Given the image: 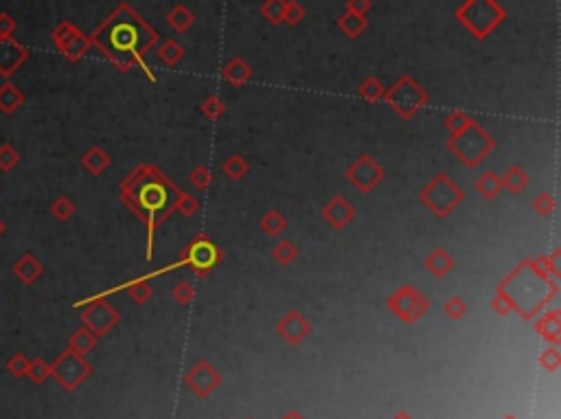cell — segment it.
I'll return each instance as SVG.
<instances>
[{
	"label": "cell",
	"mask_w": 561,
	"mask_h": 419,
	"mask_svg": "<svg viewBox=\"0 0 561 419\" xmlns=\"http://www.w3.org/2000/svg\"><path fill=\"white\" fill-rule=\"evenodd\" d=\"M88 37L92 47L101 51L118 71L128 73L134 66H140V71L156 82L145 55L156 47L158 33L128 3L118 5Z\"/></svg>",
	"instance_id": "cell-1"
},
{
	"label": "cell",
	"mask_w": 561,
	"mask_h": 419,
	"mask_svg": "<svg viewBox=\"0 0 561 419\" xmlns=\"http://www.w3.org/2000/svg\"><path fill=\"white\" fill-rule=\"evenodd\" d=\"M183 193L165 171L156 165H138L121 183V202L145 224L147 229V259L154 253L156 229L175 211V200Z\"/></svg>",
	"instance_id": "cell-2"
},
{
	"label": "cell",
	"mask_w": 561,
	"mask_h": 419,
	"mask_svg": "<svg viewBox=\"0 0 561 419\" xmlns=\"http://www.w3.org/2000/svg\"><path fill=\"white\" fill-rule=\"evenodd\" d=\"M495 292L505 294L513 305V312H517L524 321H533L557 296L559 281L542 268L535 257L519 262L505 281L498 284Z\"/></svg>",
	"instance_id": "cell-3"
},
{
	"label": "cell",
	"mask_w": 561,
	"mask_h": 419,
	"mask_svg": "<svg viewBox=\"0 0 561 419\" xmlns=\"http://www.w3.org/2000/svg\"><path fill=\"white\" fill-rule=\"evenodd\" d=\"M505 18L507 9L503 5H498V0H465L456 9V20L478 40H485L487 35H491L505 23Z\"/></svg>",
	"instance_id": "cell-4"
},
{
	"label": "cell",
	"mask_w": 561,
	"mask_h": 419,
	"mask_svg": "<svg viewBox=\"0 0 561 419\" xmlns=\"http://www.w3.org/2000/svg\"><path fill=\"white\" fill-rule=\"evenodd\" d=\"M493 147H495L493 136L487 134L476 121H471L463 132L450 136V141H448V150L465 167H478Z\"/></svg>",
	"instance_id": "cell-5"
},
{
	"label": "cell",
	"mask_w": 561,
	"mask_h": 419,
	"mask_svg": "<svg viewBox=\"0 0 561 419\" xmlns=\"http://www.w3.org/2000/svg\"><path fill=\"white\" fill-rule=\"evenodd\" d=\"M419 200L424 202L438 219H445L452 211L465 200V191L460 189L448 174H438L421 189Z\"/></svg>",
	"instance_id": "cell-6"
},
{
	"label": "cell",
	"mask_w": 561,
	"mask_h": 419,
	"mask_svg": "<svg viewBox=\"0 0 561 419\" xmlns=\"http://www.w3.org/2000/svg\"><path fill=\"white\" fill-rule=\"evenodd\" d=\"M384 102L402 119H412L421 108L428 106L430 95L419 82H414V77L404 75L384 92Z\"/></svg>",
	"instance_id": "cell-7"
},
{
	"label": "cell",
	"mask_w": 561,
	"mask_h": 419,
	"mask_svg": "<svg viewBox=\"0 0 561 419\" xmlns=\"http://www.w3.org/2000/svg\"><path fill=\"white\" fill-rule=\"evenodd\" d=\"M49 369H51V377H55L57 384L68 393L79 389V384H84L92 373V367L86 358L77 356L70 349H66L62 356H57L55 363L49 365Z\"/></svg>",
	"instance_id": "cell-8"
},
{
	"label": "cell",
	"mask_w": 561,
	"mask_h": 419,
	"mask_svg": "<svg viewBox=\"0 0 561 419\" xmlns=\"http://www.w3.org/2000/svg\"><path fill=\"white\" fill-rule=\"evenodd\" d=\"M388 310L395 312V316L404 323H417L419 318H424L430 310V298L421 294L414 286L406 284L397 292H393L386 298Z\"/></svg>",
	"instance_id": "cell-9"
},
{
	"label": "cell",
	"mask_w": 561,
	"mask_h": 419,
	"mask_svg": "<svg viewBox=\"0 0 561 419\" xmlns=\"http://www.w3.org/2000/svg\"><path fill=\"white\" fill-rule=\"evenodd\" d=\"M183 257L187 268H191L197 277H206L224 259V250H219V246H215L204 233H199L183 250Z\"/></svg>",
	"instance_id": "cell-10"
},
{
	"label": "cell",
	"mask_w": 561,
	"mask_h": 419,
	"mask_svg": "<svg viewBox=\"0 0 561 419\" xmlns=\"http://www.w3.org/2000/svg\"><path fill=\"white\" fill-rule=\"evenodd\" d=\"M82 305H86L84 312H82V323L97 338H101L108 332H112L118 325V321H121L118 312L106 301V298H90V301L75 303V308H82Z\"/></svg>",
	"instance_id": "cell-11"
},
{
	"label": "cell",
	"mask_w": 561,
	"mask_h": 419,
	"mask_svg": "<svg viewBox=\"0 0 561 419\" xmlns=\"http://www.w3.org/2000/svg\"><path fill=\"white\" fill-rule=\"evenodd\" d=\"M384 167L379 165L373 156L364 154L359 156L355 163H351V167L347 169V181L359 191V193H371L379 183L384 181Z\"/></svg>",
	"instance_id": "cell-12"
},
{
	"label": "cell",
	"mask_w": 561,
	"mask_h": 419,
	"mask_svg": "<svg viewBox=\"0 0 561 419\" xmlns=\"http://www.w3.org/2000/svg\"><path fill=\"white\" fill-rule=\"evenodd\" d=\"M185 384L197 395V397H202V400H206V397L211 393H215L219 389V384H222V375H219V371L206 363V360H199L195 363L187 373H185Z\"/></svg>",
	"instance_id": "cell-13"
},
{
	"label": "cell",
	"mask_w": 561,
	"mask_h": 419,
	"mask_svg": "<svg viewBox=\"0 0 561 419\" xmlns=\"http://www.w3.org/2000/svg\"><path fill=\"white\" fill-rule=\"evenodd\" d=\"M29 59V51L13 37H0V77L9 79Z\"/></svg>",
	"instance_id": "cell-14"
},
{
	"label": "cell",
	"mask_w": 561,
	"mask_h": 419,
	"mask_svg": "<svg viewBox=\"0 0 561 419\" xmlns=\"http://www.w3.org/2000/svg\"><path fill=\"white\" fill-rule=\"evenodd\" d=\"M276 334L280 338H285L290 345H298L312 334V323L300 312L292 310L276 323Z\"/></svg>",
	"instance_id": "cell-15"
},
{
	"label": "cell",
	"mask_w": 561,
	"mask_h": 419,
	"mask_svg": "<svg viewBox=\"0 0 561 419\" xmlns=\"http://www.w3.org/2000/svg\"><path fill=\"white\" fill-rule=\"evenodd\" d=\"M323 217L329 226L343 231L355 217V207L347 200L345 195H333L331 200L323 207Z\"/></svg>",
	"instance_id": "cell-16"
},
{
	"label": "cell",
	"mask_w": 561,
	"mask_h": 419,
	"mask_svg": "<svg viewBox=\"0 0 561 419\" xmlns=\"http://www.w3.org/2000/svg\"><path fill=\"white\" fill-rule=\"evenodd\" d=\"M533 325H535V332L550 345L557 347L561 343V312L559 310L544 312L542 316H537V321Z\"/></svg>",
	"instance_id": "cell-17"
},
{
	"label": "cell",
	"mask_w": 561,
	"mask_h": 419,
	"mask_svg": "<svg viewBox=\"0 0 561 419\" xmlns=\"http://www.w3.org/2000/svg\"><path fill=\"white\" fill-rule=\"evenodd\" d=\"M42 272H44V266L39 264V259H37L35 255H31V253L23 255V257H20L18 262L13 264V274H16L25 286L35 284L37 279L42 277Z\"/></svg>",
	"instance_id": "cell-18"
},
{
	"label": "cell",
	"mask_w": 561,
	"mask_h": 419,
	"mask_svg": "<svg viewBox=\"0 0 561 419\" xmlns=\"http://www.w3.org/2000/svg\"><path fill=\"white\" fill-rule=\"evenodd\" d=\"M222 75H224V79H226V82H228L230 86L242 88V86H246V84L250 82V77H252V66L246 62V59H242V57H233L230 62L224 66Z\"/></svg>",
	"instance_id": "cell-19"
},
{
	"label": "cell",
	"mask_w": 561,
	"mask_h": 419,
	"mask_svg": "<svg viewBox=\"0 0 561 419\" xmlns=\"http://www.w3.org/2000/svg\"><path fill=\"white\" fill-rule=\"evenodd\" d=\"M110 163H112V158H110V154H108L101 145L90 147V150L82 156V165H84V169H86L88 174H92V176H101V174L110 167Z\"/></svg>",
	"instance_id": "cell-20"
},
{
	"label": "cell",
	"mask_w": 561,
	"mask_h": 419,
	"mask_svg": "<svg viewBox=\"0 0 561 419\" xmlns=\"http://www.w3.org/2000/svg\"><path fill=\"white\" fill-rule=\"evenodd\" d=\"M426 268L434 274V277H445L452 268H454V257L445 250V248H434L428 257H426Z\"/></svg>",
	"instance_id": "cell-21"
},
{
	"label": "cell",
	"mask_w": 561,
	"mask_h": 419,
	"mask_svg": "<svg viewBox=\"0 0 561 419\" xmlns=\"http://www.w3.org/2000/svg\"><path fill=\"white\" fill-rule=\"evenodd\" d=\"M338 27H340V31H343L347 37L357 40L359 35H362L369 29V18L366 16H359V13L345 11V16L338 20Z\"/></svg>",
	"instance_id": "cell-22"
},
{
	"label": "cell",
	"mask_w": 561,
	"mask_h": 419,
	"mask_svg": "<svg viewBox=\"0 0 561 419\" xmlns=\"http://www.w3.org/2000/svg\"><path fill=\"white\" fill-rule=\"evenodd\" d=\"M97 341H99V338H97L90 329L79 327V329L68 338V349L75 351L77 356H84V358H86V356L97 347Z\"/></svg>",
	"instance_id": "cell-23"
},
{
	"label": "cell",
	"mask_w": 561,
	"mask_h": 419,
	"mask_svg": "<svg viewBox=\"0 0 561 419\" xmlns=\"http://www.w3.org/2000/svg\"><path fill=\"white\" fill-rule=\"evenodd\" d=\"M25 104V95L20 92V88L11 82L0 86V112L13 114L20 106Z\"/></svg>",
	"instance_id": "cell-24"
},
{
	"label": "cell",
	"mask_w": 561,
	"mask_h": 419,
	"mask_svg": "<svg viewBox=\"0 0 561 419\" xmlns=\"http://www.w3.org/2000/svg\"><path fill=\"white\" fill-rule=\"evenodd\" d=\"M193 23H195V13L189 11L187 5H175V7L167 13V25H169L175 33H185V31H189Z\"/></svg>",
	"instance_id": "cell-25"
},
{
	"label": "cell",
	"mask_w": 561,
	"mask_h": 419,
	"mask_svg": "<svg viewBox=\"0 0 561 419\" xmlns=\"http://www.w3.org/2000/svg\"><path fill=\"white\" fill-rule=\"evenodd\" d=\"M500 181H503V189H509L511 193H519L529 187L531 178L519 165H513L505 171V176H500Z\"/></svg>",
	"instance_id": "cell-26"
},
{
	"label": "cell",
	"mask_w": 561,
	"mask_h": 419,
	"mask_svg": "<svg viewBox=\"0 0 561 419\" xmlns=\"http://www.w3.org/2000/svg\"><path fill=\"white\" fill-rule=\"evenodd\" d=\"M476 191L485 198V200H495L503 191V181H500V176L493 174V171H485L483 176L476 181Z\"/></svg>",
	"instance_id": "cell-27"
},
{
	"label": "cell",
	"mask_w": 561,
	"mask_h": 419,
	"mask_svg": "<svg viewBox=\"0 0 561 419\" xmlns=\"http://www.w3.org/2000/svg\"><path fill=\"white\" fill-rule=\"evenodd\" d=\"M158 57L163 59V64L165 66H175L178 62H183V57H185V49L180 42H175L173 37H167L165 42H160L158 47Z\"/></svg>",
	"instance_id": "cell-28"
},
{
	"label": "cell",
	"mask_w": 561,
	"mask_h": 419,
	"mask_svg": "<svg viewBox=\"0 0 561 419\" xmlns=\"http://www.w3.org/2000/svg\"><path fill=\"white\" fill-rule=\"evenodd\" d=\"M90 47H92L90 37L84 35L82 31H79V33L70 40V42L62 49V55L68 59V62H79V59H82V57L90 51Z\"/></svg>",
	"instance_id": "cell-29"
},
{
	"label": "cell",
	"mask_w": 561,
	"mask_h": 419,
	"mask_svg": "<svg viewBox=\"0 0 561 419\" xmlns=\"http://www.w3.org/2000/svg\"><path fill=\"white\" fill-rule=\"evenodd\" d=\"M222 171H224L226 178H230L233 183H239V181H242V178L250 171V165H248V161H246L244 156L233 154V156H228L226 161H224Z\"/></svg>",
	"instance_id": "cell-30"
},
{
	"label": "cell",
	"mask_w": 561,
	"mask_h": 419,
	"mask_svg": "<svg viewBox=\"0 0 561 419\" xmlns=\"http://www.w3.org/2000/svg\"><path fill=\"white\" fill-rule=\"evenodd\" d=\"M259 226L264 229V233L266 235H270V237H278L280 233H283L285 229H288V219H285V215L280 213V211H268L264 217H261V222H259Z\"/></svg>",
	"instance_id": "cell-31"
},
{
	"label": "cell",
	"mask_w": 561,
	"mask_h": 419,
	"mask_svg": "<svg viewBox=\"0 0 561 419\" xmlns=\"http://www.w3.org/2000/svg\"><path fill=\"white\" fill-rule=\"evenodd\" d=\"M296 257H298V248L292 242H288V239H280V242L272 246V259L280 266H292L296 262Z\"/></svg>",
	"instance_id": "cell-32"
},
{
	"label": "cell",
	"mask_w": 561,
	"mask_h": 419,
	"mask_svg": "<svg viewBox=\"0 0 561 419\" xmlns=\"http://www.w3.org/2000/svg\"><path fill=\"white\" fill-rule=\"evenodd\" d=\"M79 33V29L73 25V23H59L55 29H53V33H51V42H53V47L62 53V49L70 42V40L75 37Z\"/></svg>",
	"instance_id": "cell-33"
},
{
	"label": "cell",
	"mask_w": 561,
	"mask_h": 419,
	"mask_svg": "<svg viewBox=\"0 0 561 419\" xmlns=\"http://www.w3.org/2000/svg\"><path fill=\"white\" fill-rule=\"evenodd\" d=\"M384 92H386V86L379 82L377 77H369L362 82V86H359V97L366 99V102L375 104V102H382L384 99Z\"/></svg>",
	"instance_id": "cell-34"
},
{
	"label": "cell",
	"mask_w": 561,
	"mask_h": 419,
	"mask_svg": "<svg viewBox=\"0 0 561 419\" xmlns=\"http://www.w3.org/2000/svg\"><path fill=\"white\" fill-rule=\"evenodd\" d=\"M285 5H288V0H266L261 5V13L270 25L278 27L285 18Z\"/></svg>",
	"instance_id": "cell-35"
},
{
	"label": "cell",
	"mask_w": 561,
	"mask_h": 419,
	"mask_svg": "<svg viewBox=\"0 0 561 419\" xmlns=\"http://www.w3.org/2000/svg\"><path fill=\"white\" fill-rule=\"evenodd\" d=\"M27 377L33 384H44L47 377H51V369H49V365L42 360V358H33V360H29Z\"/></svg>",
	"instance_id": "cell-36"
},
{
	"label": "cell",
	"mask_w": 561,
	"mask_h": 419,
	"mask_svg": "<svg viewBox=\"0 0 561 419\" xmlns=\"http://www.w3.org/2000/svg\"><path fill=\"white\" fill-rule=\"evenodd\" d=\"M51 213L55 219H59V222H66V219H70L75 215V202L68 195H59L57 200L51 205Z\"/></svg>",
	"instance_id": "cell-37"
},
{
	"label": "cell",
	"mask_w": 561,
	"mask_h": 419,
	"mask_svg": "<svg viewBox=\"0 0 561 419\" xmlns=\"http://www.w3.org/2000/svg\"><path fill=\"white\" fill-rule=\"evenodd\" d=\"M202 114L209 119V121H217V119H222L226 114V104L222 102L219 97L211 95L204 99V104H202Z\"/></svg>",
	"instance_id": "cell-38"
},
{
	"label": "cell",
	"mask_w": 561,
	"mask_h": 419,
	"mask_svg": "<svg viewBox=\"0 0 561 419\" xmlns=\"http://www.w3.org/2000/svg\"><path fill=\"white\" fill-rule=\"evenodd\" d=\"M474 121V119L469 114H465L463 110H454L445 116V128L450 130V136L458 134V132H463L469 123Z\"/></svg>",
	"instance_id": "cell-39"
},
{
	"label": "cell",
	"mask_w": 561,
	"mask_h": 419,
	"mask_svg": "<svg viewBox=\"0 0 561 419\" xmlns=\"http://www.w3.org/2000/svg\"><path fill=\"white\" fill-rule=\"evenodd\" d=\"M539 259V264H542V268L553 277V279H561V248H555L550 255H542V257H537Z\"/></svg>",
	"instance_id": "cell-40"
},
{
	"label": "cell",
	"mask_w": 561,
	"mask_h": 419,
	"mask_svg": "<svg viewBox=\"0 0 561 419\" xmlns=\"http://www.w3.org/2000/svg\"><path fill=\"white\" fill-rule=\"evenodd\" d=\"M189 181H191V185H193L195 189L204 191V189H209L211 183H213V171H211L206 165H197V167L191 171Z\"/></svg>",
	"instance_id": "cell-41"
},
{
	"label": "cell",
	"mask_w": 561,
	"mask_h": 419,
	"mask_svg": "<svg viewBox=\"0 0 561 419\" xmlns=\"http://www.w3.org/2000/svg\"><path fill=\"white\" fill-rule=\"evenodd\" d=\"M175 211H180L185 217H193L197 211H199V202H197V198L191 195V193H180V198L175 200Z\"/></svg>",
	"instance_id": "cell-42"
},
{
	"label": "cell",
	"mask_w": 561,
	"mask_h": 419,
	"mask_svg": "<svg viewBox=\"0 0 561 419\" xmlns=\"http://www.w3.org/2000/svg\"><path fill=\"white\" fill-rule=\"evenodd\" d=\"M171 296H173V301L178 305H189L193 298H195V288L193 284L189 281H180L173 290H171Z\"/></svg>",
	"instance_id": "cell-43"
},
{
	"label": "cell",
	"mask_w": 561,
	"mask_h": 419,
	"mask_svg": "<svg viewBox=\"0 0 561 419\" xmlns=\"http://www.w3.org/2000/svg\"><path fill=\"white\" fill-rule=\"evenodd\" d=\"M27 369H29V358L25 353H13L7 360V371L13 377H27Z\"/></svg>",
	"instance_id": "cell-44"
},
{
	"label": "cell",
	"mask_w": 561,
	"mask_h": 419,
	"mask_svg": "<svg viewBox=\"0 0 561 419\" xmlns=\"http://www.w3.org/2000/svg\"><path fill=\"white\" fill-rule=\"evenodd\" d=\"M555 207H557V202H555V195H553V193H539V195L535 198V200H533V209H535V213H537V215H542V217L553 215Z\"/></svg>",
	"instance_id": "cell-45"
},
{
	"label": "cell",
	"mask_w": 561,
	"mask_h": 419,
	"mask_svg": "<svg viewBox=\"0 0 561 419\" xmlns=\"http://www.w3.org/2000/svg\"><path fill=\"white\" fill-rule=\"evenodd\" d=\"M539 367L550 371V373L561 367V353H559V349L555 345L548 347L546 351H542V356H539Z\"/></svg>",
	"instance_id": "cell-46"
},
{
	"label": "cell",
	"mask_w": 561,
	"mask_h": 419,
	"mask_svg": "<svg viewBox=\"0 0 561 419\" xmlns=\"http://www.w3.org/2000/svg\"><path fill=\"white\" fill-rule=\"evenodd\" d=\"M18 163H20V154L9 143L0 145V169H3V171H11Z\"/></svg>",
	"instance_id": "cell-47"
},
{
	"label": "cell",
	"mask_w": 561,
	"mask_h": 419,
	"mask_svg": "<svg viewBox=\"0 0 561 419\" xmlns=\"http://www.w3.org/2000/svg\"><path fill=\"white\" fill-rule=\"evenodd\" d=\"M305 18V7L298 3V0H288V5H285V18H283V23L296 27L300 20Z\"/></svg>",
	"instance_id": "cell-48"
},
{
	"label": "cell",
	"mask_w": 561,
	"mask_h": 419,
	"mask_svg": "<svg viewBox=\"0 0 561 419\" xmlns=\"http://www.w3.org/2000/svg\"><path fill=\"white\" fill-rule=\"evenodd\" d=\"M443 310H445V316H450L452 321H458V318H463L467 314V303L460 296H452V298H448Z\"/></svg>",
	"instance_id": "cell-49"
},
{
	"label": "cell",
	"mask_w": 561,
	"mask_h": 419,
	"mask_svg": "<svg viewBox=\"0 0 561 419\" xmlns=\"http://www.w3.org/2000/svg\"><path fill=\"white\" fill-rule=\"evenodd\" d=\"M16 29H18L16 18L7 11H0V37H13Z\"/></svg>",
	"instance_id": "cell-50"
},
{
	"label": "cell",
	"mask_w": 561,
	"mask_h": 419,
	"mask_svg": "<svg viewBox=\"0 0 561 419\" xmlns=\"http://www.w3.org/2000/svg\"><path fill=\"white\" fill-rule=\"evenodd\" d=\"M491 310H493L495 314H500V316H505V314L513 312V305H511V301H509V298H507L505 294L495 292V296L491 298Z\"/></svg>",
	"instance_id": "cell-51"
},
{
	"label": "cell",
	"mask_w": 561,
	"mask_h": 419,
	"mask_svg": "<svg viewBox=\"0 0 561 419\" xmlns=\"http://www.w3.org/2000/svg\"><path fill=\"white\" fill-rule=\"evenodd\" d=\"M345 7H347V11H351V13L366 16V13L371 11L373 3H371V0H347Z\"/></svg>",
	"instance_id": "cell-52"
},
{
	"label": "cell",
	"mask_w": 561,
	"mask_h": 419,
	"mask_svg": "<svg viewBox=\"0 0 561 419\" xmlns=\"http://www.w3.org/2000/svg\"><path fill=\"white\" fill-rule=\"evenodd\" d=\"M280 419H305V417L300 415L298 411H288V413H285L283 417H280Z\"/></svg>",
	"instance_id": "cell-53"
},
{
	"label": "cell",
	"mask_w": 561,
	"mask_h": 419,
	"mask_svg": "<svg viewBox=\"0 0 561 419\" xmlns=\"http://www.w3.org/2000/svg\"><path fill=\"white\" fill-rule=\"evenodd\" d=\"M393 419H412V417H410V413H406V411H402V413H397V415H395Z\"/></svg>",
	"instance_id": "cell-54"
},
{
	"label": "cell",
	"mask_w": 561,
	"mask_h": 419,
	"mask_svg": "<svg viewBox=\"0 0 561 419\" xmlns=\"http://www.w3.org/2000/svg\"><path fill=\"white\" fill-rule=\"evenodd\" d=\"M3 233H5V224H3V222H0V235H3Z\"/></svg>",
	"instance_id": "cell-55"
},
{
	"label": "cell",
	"mask_w": 561,
	"mask_h": 419,
	"mask_svg": "<svg viewBox=\"0 0 561 419\" xmlns=\"http://www.w3.org/2000/svg\"><path fill=\"white\" fill-rule=\"evenodd\" d=\"M505 419H517V417H513V415H509V417H505Z\"/></svg>",
	"instance_id": "cell-56"
}]
</instances>
